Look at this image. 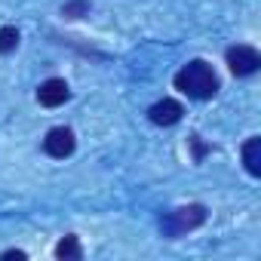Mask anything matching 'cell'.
I'll list each match as a JSON object with an SVG mask.
<instances>
[{
  "mask_svg": "<svg viewBox=\"0 0 261 261\" xmlns=\"http://www.w3.org/2000/svg\"><path fill=\"white\" fill-rule=\"evenodd\" d=\"M243 166H246V172H249L252 178L261 175V139H258V136H252V139L243 145Z\"/></svg>",
  "mask_w": 261,
  "mask_h": 261,
  "instance_id": "cell-7",
  "label": "cell"
},
{
  "mask_svg": "<svg viewBox=\"0 0 261 261\" xmlns=\"http://www.w3.org/2000/svg\"><path fill=\"white\" fill-rule=\"evenodd\" d=\"M175 89L185 92L188 98H197V101H206L218 92V74L212 71L209 62L203 59H194L188 62L178 74H175Z\"/></svg>",
  "mask_w": 261,
  "mask_h": 261,
  "instance_id": "cell-1",
  "label": "cell"
},
{
  "mask_svg": "<svg viewBox=\"0 0 261 261\" xmlns=\"http://www.w3.org/2000/svg\"><path fill=\"white\" fill-rule=\"evenodd\" d=\"M71 98V86L62 80V77H49V80H43L40 86H37V101L43 105V108H59V105H65Z\"/></svg>",
  "mask_w": 261,
  "mask_h": 261,
  "instance_id": "cell-5",
  "label": "cell"
},
{
  "mask_svg": "<svg viewBox=\"0 0 261 261\" xmlns=\"http://www.w3.org/2000/svg\"><path fill=\"white\" fill-rule=\"evenodd\" d=\"M62 16L65 19H83V16H89V0H71V4L62 7Z\"/></svg>",
  "mask_w": 261,
  "mask_h": 261,
  "instance_id": "cell-10",
  "label": "cell"
},
{
  "mask_svg": "<svg viewBox=\"0 0 261 261\" xmlns=\"http://www.w3.org/2000/svg\"><path fill=\"white\" fill-rule=\"evenodd\" d=\"M181 114H185V108L175 98H163V101H157V105L148 108V120L154 126H175L181 120Z\"/></svg>",
  "mask_w": 261,
  "mask_h": 261,
  "instance_id": "cell-6",
  "label": "cell"
},
{
  "mask_svg": "<svg viewBox=\"0 0 261 261\" xmlns=\"http://www.w3.org/2000/svg\"><path fill=\"white\" fill-rule=\"evenodd\" d=\"M0 258H4V261H13V258H19V261H25V258H28V255H25V252H22V249H7V252H4V255H0Z\"/></svg>",
  "mask_w": 261,
  "mask_h": 261,
  "instance_id": "cell-12",
  "label": "cell"
},
{
  "mask_svg": "<svg viewBox=\"0 0 261 261\" xmlns=\"http://www.w3.org/2000/svg\"><path fill=\"white\" fill-rule=\"evenodd\" d=\"M188 142H191V151H194V163H200V160H203V157L209 154V145H206V142H203V139H200L197 133H194V136H191Z\"/></svg>",
  "mask_w": 261,
  "mask_h": 261,
  "instance_id": "cell-11",
  "label": "cell"
},
{
  "mask_svg": "<svg viewBox=\"0 0 261 261\" xmlns=\"http://www.w3.org/2000/svg\"><path fill=\"white\" fill-rule=\"evenodd\" d=\"M227 59V68L233 77H252L258 68H261V53L255 46H246V43H237L224 53Z\"/></svg>",
  "mask_w": 261,
  "mask_h": 261,
  "instance_id": "cell-3",
  "label": "cell"
},
{
  "mask_svg": "<svg viewBox=\"0 0 261 261\" xmlns=\"http://www.w3.org/2000/svg\"><path fill=\"white\" fill-rule=\"evenodd\" d=\"M16 49H19V28L4 25V28H0V56H10Z\"/></svg>",
  "mask_w": 261,
  "mask_h": 261,
  "instance_id": "cell-9",
  "label": "cell"
},
{
  "mask_svg": "<svg viewBox=\"0 0 261 261\" xmlns=\"http://www.w3.org/2000/svg\"><path fill=\"white\" fill-rule=\"evenodd\" d=\"M74 148H77V139H74V133H71L68 126H56V129H49L46 139H43V151H46L53 160H65V157H71Z\"/></svg>",
  "mask_w": 261,
  "mask_h": 261,
  "instance_id": "cell-4",
  "label": "cell"
},
{
  "mask_svg": "<svg viewBox=\"0 0 261 261\" xmlns=\"http://www.w3.org/2000/svg\"><path fill=\"white\" fill-rule=\"evenodd\" d=\"M56 258H59V261H77V258H83V246H80V240H77L74 233L62 237V240L56 243Z\"/></svg>",
  "mask_w": 261,
  "mask_h": 261,
  "instance_id": "cell-8",
  "label": "cell"
},
{
  "mask_svg": "<svg viewBox=\"0 0 261 261\" xmlns=\"http://www.w3.org/2000/svg\"><path fill=\"white\" fill-rule=\"evenodd\" d=\"M206 218H209V212H206L203 203L178 206V209H169V212L160 215V230H163V237L175 240V237H185V233L197 230L200 224H206Z\"/></svg>",
  "mask_w": 261,
  "mask_h": 261,
  "instance_id": "cell-2",
  "label": "cell"
}]
</instances>
